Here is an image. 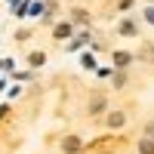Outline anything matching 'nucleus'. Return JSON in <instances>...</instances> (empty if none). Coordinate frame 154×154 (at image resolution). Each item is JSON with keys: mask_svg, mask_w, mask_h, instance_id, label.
<instances>
[{"mask_svg": "<svg viewBox=\"0 0 154 154\" xmlns=\"http://www.w3.org/2000/svg\"><path fill=\"white\" fill-rule=\"evenodd\" d=\"M80 148H83V142H80L77 136H68L65 142H62V151H65V154H77Z\"/></svg>", "mask_w": 154, "mask_h": 154, "instance_id": "1", "label": "nucleus"}, {"mask_svg": "<svg viewBox=\"0 0 154 154\" xmlns=\"http://www.w3.org/2000/svg\"><path fill=\"white\" fill-rule=\"evenodd\" d=\"M123 120H126V117H123L120 111H114V114H108V126H111V130H120V126H123Z\"/></svg>", "mask_w": 154, "mask_h": 154, "instance_id": "2", "label": "nucleus"}, {"mask_svg": "<svg viewBox=\"0 0 154 154\" xmlns=\"http://www.w3.org/2000/svg\"><path fill=\"white\" fill-rule=\"evenodd\" d=\"M99 111H105V96H96L89 102V114H99Z\"/></svg>", "mask_w": 154, "mask_h": 154, "instance_id": "3", "label": "nucleus"}, {"mask_svg": "<svg viewBox=\"0 0 154 154\" xmlns=\"http://www.w3.org/2000/svg\"><path fill=\"white\" fill-rule=\"evenodd\" d=\"M139 154H154V139H142L139 142Z\"/></svg>", "mask_w": 154, "mask_h": 154, "instance_id": "4", "label": "nucleus"}, {"mask_svg": "<svg viewBox=\"0 0 154 154\" xmlns=\"http://www.w3.org/2000/svg\"><path fill=\"white\" fill-rule=\"evenodd\" d=\"M130 53H114V65H117V68H123V65H130Z\"/></svg>", "mask_w": 154, "mask_h": 154, "instance_id": "5", "label": "nucleus"}, {"mask_svg": "<svg viewBox=\"0 0 154 154\" xmlns=\"http://www.w3.org/2000/svg\"><path fill=\"white\" fill-rule=\"evenodd\" d=\"M43 62H46V56H43V53H31V56H28V65H34V68H40Z\"/></svg>", "mask_w": 154, "mask_h": 154, "instance_id": "6", "label": "nucleus"}, {"mask_svg": "<svg viewBox=\"0 0 154 154\" xmlns=\"http://www.w3.org/2000/svg\"><path fill=\"white\" fill-rule=\"evenodd\" d=\"M120 34H136V22H120Z\"/></svg>", "mask_w": 154, "mask_h": 154, "instance_id": "7", "label": "nucleus"}, {"mask_svg": "<svg viewBox=\"0 0 154 154\" xmlns=\"http://www.w3.org/2000/svg\"><path fill=\"white\" fill-rule=\"evenodd\" d=\"M71 34V25H59V28H56V37H68Z\"/></svg>", "mask_w": 154, "mask_h": 154, "instance_id": "8", "label": "nucleus"}, {"mask_svg": "<svg viewBox=\"0 0 154 154\" xmlns=\"http://www.w3.org/2000/svg\"><path fill=\"white\" fill-rule=\"evenodd\" d=\"M74 22H89V16H86L83 9H74Z\"/></svg>", "mask_w": 154, "mask_h": 154, "instance_id": "9", "label": "nucleus"}, {"mask_svg": "<svg viewBox=\"0 0 154 154\" xmlns=\"http://www.w3.org/2000/svg\"><path fill=\"white\" fill-rule=\"evenodd\" d=\"M145 19H148V22L154 25V9H148V12H145Z\"/></svg>", "mask_w": 154, "mask_h": 154, "instance_id": "10", "label": "nucleus"}]
</instances>
